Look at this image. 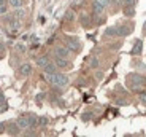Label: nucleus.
Returning a JSON list of instances; mask_svg holds the SVG:
<instances>
[{"label": "nucleus", "instance_id": "9b49d317", "mask_svg": "<svg viewBox=\"0 0 146 137\" xmlns=\"http://www.w3.org/2000/svg\"><path fill=\"white\" fill-rule=\"evenodd\" d=\"M56 67H57V64H48L46 67H44V72L46 74H56Z\"/></svg>", "mask_w": 146, "mask_h": 137}, {"label": "nucleus", "instance_id": "f8f14e48", "mask_svg": "<svg viewBox=\"0 0 146 137\" xmlns=\"http://www.w3.org/2000/svg\"><path fill=\"white\" fill-rule=\"evenodd\" d=\"M105 35H117V27H110V29H106Z\"/></svg>", "mask_w": 146, "mask_h": 137}, {"label": "nucleus", "instance_id": "0eeeda50", "mask_svg": "<svg viewBox=\"0 0 146 137\" xmlns=\"http://www.w3.org/2000/svg\"><path fill=\"white\" fill-rule=\"evenodd\" d=\"M141 49H143V43H141V40H138L135 43V46L132 48V54H133V56L140 54V53H141Z\"/></svg>", "mask_w": 146, "mask_h": 137}, {"label": "nucleus", "instance_id": "1a4fd4ad", "mask_svg": "<svg viewBox=\"0 0 146 137\" xmlns=\"http://www.w3.org/2000/svg\"><path fill=\"white\" fill-rule=\"evenodd\" d=\"M19 72H21V75H24V77H26V75H29L30 72H32V67H30L29 64H22L21 69H19Z\"/></svg>", "mask_w": 146, "mask_h": 137}, {"label": "nucleus", "instance_id": "5701e85b", "mask_svg": "<svg viewBox=\"0 0 146 137\" xmlns=\"http://www.w3.org/2000/svg\"><path fill=\"white\" fill-rule=\"evenodd\" d=\"M81 21H83V24L86 26V24H88V16H86V15H83V16H81Z\"/></svg>", "mask_w": 146, "mask_h": 137}, {"label": "nucleus", "instance_id": "7ed1b4c3", "mask_svg": "<svg viewBox=\"0 0 146 137\" xmlns=\"http://www.w3.org/2000/svg\"><path fill=\"white\" fill-rule=\"evenodd\" d=\"M18 124H19V128H21V129L30 128V121H29V118H27V116H21V118L18 120Z\"/></svg>", "mask_w": 146, "mask_h": 137}, {"label": "nucleus", "instance_id": "412c9836", "mask_svg": "<svg viewBox=\"0 0 146 137\" xmlns=\"http://www.w3.org/2000/svg\"><path fill=\"white\" fill-rule=\"evenodd\" d=\"M125 5H127V7H135L137 0H125Z\"/></svg>", "mask_w": 146, "mask_h": 137}, {"label": "nucleus", "instance_id": "393cba45", "mask_svg": "<svg viewBox=\"0 0 146 137\" xmlns=\"http://www.w3.org/2000/svg\"><path fill=\"white\" fill-rule=\"evenodd\" d=\"M116 104H117V105H127V102H125V100H122V99H121V100H117Z\"/></svg>", "mask_w": 146, "mask_h": 137}, {"label": "nucleus", "instance_id": "f03ea898", "mask_svg": "<svg viewBox=\"0 0 146 137\" xmlns=\"http://www.w3.org/2000/svg\"><path fill=\"white\" fill-rule=\"evenodd\" d=\"M65 40H67V48H70L72 51L80 49V43H78L76 38H65Z\"/></svg>", "mask_w": 146, "mask_h": 137}, {"label": "nucleus", "instance_id": "a211bd4d", "mask_svg": "<svg viewBox=\"0 0 146 137\" xmlns=\"http://www.w3.org/2000/svg\"><path fill=\"white\" fill-rule=\"evenodd\" d=\"M73 18H75L73 16V11H67L65 13V21H73Z\"/></svg>", "mask_w": 146, "mask_h": 137}, {"label": "nucleus", "instance_id": "ddd939ff", "mask_svg": "<svg viewBox=\"0 0 146 137\" xmlns=\"http://www.w3.org/2000/svg\"><path fill=\"white\" fill-rule=\"evenodd\" d=\"M29 121H30V128L36 126V116L35 115H29Z\"/></svg>", "mask_w": 146, "mask_h": 137}, {"label": "nucleus", "instance_id": "6e6552de", "mask_svg": "<svg viewBox=\"0 0 146 137\" xmlns=\"http://www.w3.org/2000/svg\"><path fill=\"white\" fill-rule=\"evenodd\" d=\"M56 64H57V67H72L65 57H56Z\"/></svg>", "mask_w": 146, "mask_h": 137}, {"label": "nucleus", "instance_id": "2eb2a0df", "mask_svg": "<svg viewBox=\"0 0 146 137\" xmlns=\"http://www.w3.org/2000/svg\"><path fill=\"white\" fill-rule=\"evenodd\" d=\"M24 15H26V13H24L22 10H16V11H15V16H16V19H22V18H24Z\"/></svg>", "mask_w": 146, "mask_h": 137}, {"label": "nucleus", "instance_id": "6ab92c4d", "mask_svg": "<svg viewBox=\"0 0 146 137\" xmlns=\"http://www.w3.org/2000/svg\"><path fill=\"white\" fill-rule=\"evenodd\" d=\"M89 64H91V67H97L99 65V61H97V57H91V59H89Z\"/></svg>", "mask_w": 146, "mask_h": 137}, {"label": "nucleus", "instance_id": "a878e982", "mask_svg": "<svg viewBox=\"0 0 146 137\" xmlns=\"http://www.w3.org/2000/svg\"><path fill=\"white\" fill-rule=\"evenodd\" d=\"M119 5H121V3H119V0H113V7H114V8H117Z\"/></svg>", "mask_w": 146, "mask_h": 137}, {"label": "nucleus", "instance_id": "aec40b11", "mask_svg": "<svg viewBox=\"0 0 146 137\" xmlns=\"http://www.w3.org/2000/svg\"><path fill=\"white\" fill-rule=\"evenodd\" d=\"M97 2H99V3L102 5L103 8H106V7L110 5V0H97Z\"/></svg>", "mask_w": 146, "mask_h": 137}, {"label": "nucleus", "instance_id": "b1692460", "mask_svg": "<svg viewBox=\"0 0 146 137\" xmlns=\"http://www.w3.org/2000/svg\"><path fill=\"white\" fill-rule=\"evenodd\" d=\"M140 100H141L143 104H146V93H145V94H141V96H140Z\"/></svg>", "mask_w": 146, "mask_h": 137}, {"label": "nucleus", "instance_id": "423d86ee", "mask_svg": "<svg viewBox=\"0 0 146 137\" xmlns=\"http://www.w3.org/2000/svg\"><path fill=\"white\" fill-rule=\"evenodd\" d=\"M92 10H94L95 15H103V7L97 2V0H94V3H92Z\"/></svg>", "mask_w": 146, "mask_h": 137}, {"label": "nucleus", "instance_id": "4be33fe9", "mask_svg": "<svg viewBox=\"0 0 146 137\" xmlns=\"http://www.w3.org/2000/svg\"><path fill=\"white\" fill-rule=\"evenodd\" d=\"M46 123H48V120H46V118H40V120H38V124H41V126H44Z\"/></svg>", "mask_w": 146, "mask_h": 137}, {"label": "nucleus", "instance_id": "cd10ccee", "mask_svg": "<svg viewBox=\"0 0 146 137\" xmlns=\"http://www.w3.org/2000/svg\"><path fill=\"white\" fill-rule=\"evenodd\" d=\"M143 29H145V32H146V22H145V26H143Z\"/></svg>", "mask_w": 146, "mask_h": 137}, {"label": "nucleus", "instance_id": "f3484780", "mask_svg": "<svg viewBox=\"0 0 146 137\" xmlns=\"http://www.w3.org/2000/svg\"><path fill=\"white\" fill-rule=\"evenodd\" d=\"M0 11H2V13H7V0H2V3H0Z\"/></svg>", "mask_w": 146, "mask_h": 137}, {"label": "nucleus", "instance_id": "dca6fc26", "mask_svg": "<svg viewBox=\"0 0 146 137\" xmlns=\"http://www.w3.org/2000/svg\"><path fill=\"white\" fill-rule=\"evenodd\" d=\"M10 5H13V7L19 8L22 5V0H10Z\"/></svg>", "mask_w": 146, "mask_h": 137}, {"label": "nucleus", "instance_id": "bb28decb", "mask_svg": "<svg viewBox=\"0 0 146 137\" xmlns=\"http://www.w3.org/2000/svg\"><path fill=\"white\" fill-rule=\"evenodd\" d=\"M16 49H19V51H24V46H22V45H18V46H16Z\"/></svg>", "mask_w": 146, "mask_h": 137}, {"label": "nucleus", "instance_id": "f257e3e1", "mask_svg": "<svg viewBox=\"0 0 146 137\" xmlns=\"http://www.w3.org/2000/svg\"><path fill=\"white\" fill-rule=\"evenodd\" d=\"M48 82L54 86H59V88H64V86L68 85V78L62 74H48Z\"/></svg>", "mask_w": 146, "mask_h": 137}, {"label": "nucleus", "instance_id": "39448f33", "mask_svg": "<svg viewBox=\"0 0 146 137\" xmlns=\"http://www.w3.org/2000/svg\"><path fill=\"white\" fill-rule=\"evenodd\" d=\"M57 57H68L70 56V48H57L56 49Z\"/></svg>", "mask_w": 146, "mask_h": 137}, {"label": "nucleus", "instance_id": "4468645a", "mask_svg": "<svg viewBox=\"0 0 146 137\" xmlns=\"http://www.w3.org/2000/svg\"><path fill=\"white\" fill-rule=\"evenodd\" d=\"M133 15H135L133 7H127V8H125V16H133Z\"/></svg>", "mask_w": 146, "mask_h": 137}, {"label": "nucleus", "instance_id": "20e7f679", "mask_svg": "<svg viewBox=\"0 0 146 137\" xmlns=\"http://www.w3.org/2000/svg\"><path fill=\"white\" fill-rule=\"evenodd\" d=\"M130 32H132V27H127V26H121V27H117V35H119V37L129 35Z\"/></svg>", "mask_w": 146, "mask_h": 137}, {"label": "nucleus", "instance_id": "9d476101", "mask_svg": "<svg viewBox=\"0 0 146 137\" xmlns=\"http://www.w3.org/2000/svg\"><path fill=\"white\" fill-rule=\"evenodd\" d=\"M36 64H38L40 67H43V69H44V67H46L48 64H49V61H48L46 56H41V57H38V59H36Z\"/></svg>", "mask_w": 146, "mask_h": 137}]
</instances>
